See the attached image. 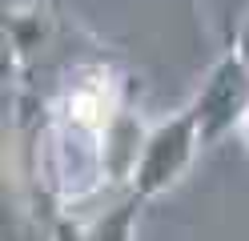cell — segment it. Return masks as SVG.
Returning a JSON list of instances; mask_svg holds the SVG:
<instances>
[{
  "instance_id": "obj_1",
  "label": "cell",
  "mask_w": 249,
  "mask_h": 241,
  "mask_svg": "<svg viewBox=\"0 0 249 241\" xmlns=\"http://www.w3.org/2000/svg\"><path fill=\"white\" fill-rule=\"evenodd\" d=\"M201 149H205L201 129L193 121L189 105H185L181 112L157 121L145 133L141 153H137V165L129 173V189L137 193V197H145V201L161 197V193H169L185 173H189V165L197 161Z\"/></svg>"
},
{
  "instance_id": "obj_2",
  "label": "cell",
  "mask_w": 249,
  "mask_h": 241,
  "mask_svg": "<svg viewBox=\"0 0 249 241\" xmlns=\"http://www.w3.org/2000/svg\"><path fill=\"white\" fill-rule=\"evenodd\" d=\"M189 112H193V121L201 129L205 149L245 125V117H249V64L233 48H225L213 60V69L205 73L201 89L189 101Z\"/></svg>"
},
{
  "instance_id": "obj_3",
  "label": "cell",
  "mask_w": 249,
  "mask_h": 241,
  "mask_svg": "<svg viewBox=\"0 0 249 241\" xmlns=\"http://www.w3.org/2000/svg\"><path fill=\"white\" fill-rule=\"evenodd\" d=\"M141 205H145V197H137V193L129 189V197L117 201L113 209H105V213L85 229V241H133Z\"/></svg>"
},
{
  "instance_id": "obj_4",
  "label": "cell",
  "mask_w": 249,
  "mask_h": 241,
  "mask_svg": "<svg viewBox=\"0 0 249 241\" xmlns=\"http://www.w3.org/2000/svg\"><path fill=\"white\" fill-rule=\"evenodd\" d=\"M201 8H205V20L217 32V40L233 48V37H237V28L249 16V0H201Z\"/></svg>"
},
{
  "instance_id": "obj_5",
  "label": "cell",
  "mask_w": 249,
  "mask_h": 241,
  "mask_svg": "<svg viewBox=\"0 0 249 241\" xmlns=\"http://www.w3.org/2000/svg\"><path fill=\"white\" fill-rule=\"evenodd\" d=\"M233 53L249 64V16H245V24L237 28V37H233Z\"/></svg>"
},
{
  "instance_id": "obj_6",
  "label": "cell",
  "mask_w": 249,
  "mask_h": 241,
  "mask_svg": "<svg viewBox=\"0 0 249 241\" xmlns=\"http://www.w3.org/2000/svg\"><path fill=\"white\" fill-rule=\"evenodd\" d=\"M241 133H245V145H249V117H245V125H241Z\"/></svg>"
}]
</instances>
